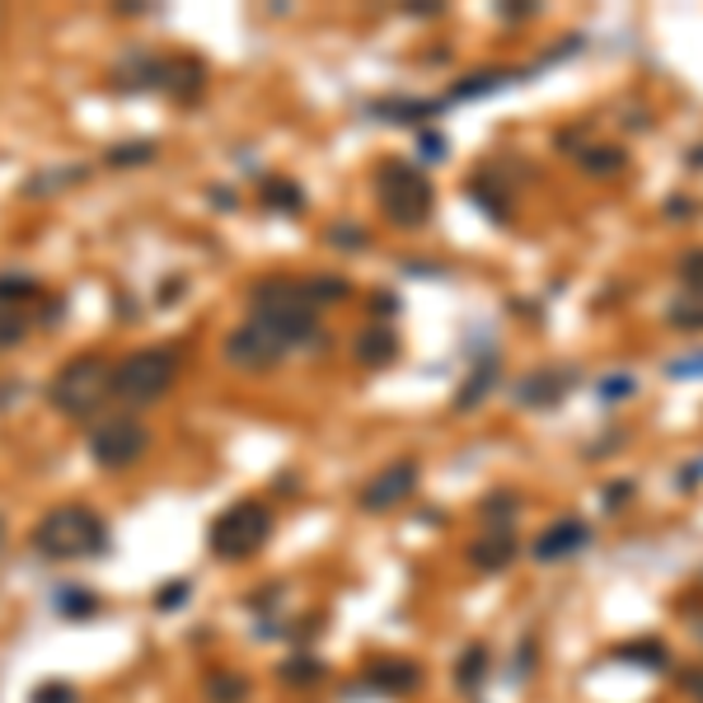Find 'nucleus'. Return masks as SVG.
I'll return each instance as SVG.
<instances>
[{"label":"nucleus","mask_w":703,"mask_h":703,"mask_svg":"<svg viewBox=\"0 0 703 703\" xmlns=\"http://www.w3.org/2000/svg\"><path fill=\"white\" fill-rule=\"evenodd\" d=\"M409 14H422V20H436V14H441V5H432V0H427V5H409Z\"/></svg>","instance_id":"obj_44"},{"label":"nucleus","mask_w":703,"mask_h":703,"mask_svg":"<svg viewBox=\"0 0 703 703\" xmlns=\"http://www.w3.org/2000/svg\"><path fill=\"white\" fill-rule=\"evenodd\" d=\"M422 155H427V160H441V155H446V141L436 136V132H427V136H422Z\"/></svg>","instance_id":"obj_40"},{"label":"nucleus","mask_w":703,"mask_h":703,"mask_svg":"<svg viewBox=\"0 0 703 703\" xmlns=\"http://www.w3.org/2000/svg\"><path fill=\"white\" fill-rule=\"evenodd\" d=\"M638 395V375L629 371H615V375H605L601 380V399L605 403H619V399H633Z\"/></svg>","instance_id":"obj_30"},{"label":"nucleus","mask_w":703,"mask_h":703,"mask_svg":"<svg viewBox=\"0 0 703 703\" xmlns=\"http://www.w3.org/2000/svg\"><path fill=\"white\" fill-rule=\"evenodd\" d=\"M34 549L52 562L99 558L108 549V525H104V516L85 502H61L34 525Z\"/></svg>","instance_id":"obj_2"},{"label":"nucleus","mask_w":703,"mask_h":703,"mask_svg":"<svg viewBox=\"0 0 703 703\" xmlns=\"http://www.w3.org/2000/svg\"><path fill=\"white\" fill-rule=\"evenodd\" d=\"M680 690L690 694V699H699V703H703V666H690V670H680Z\"/></svg>","instance_id":"obj_39"},{"label":"nucleus","mask_w":703,"mask_h":703,"mask_svg":"<svg viewBox=\"0 0 703 703\" xmlns=\"http://www.w3.org/2000/svg\"><path fill=\"white\" fill-rule=\"evenodd\" d=\"M488 666H493V656H488V647H483V643L464 647L460 666H456V680H460V690H464V694H478V690H483V680H488Z\"/></svg>","instance_id":"obj_20"},{"label":"nucleus","mask_w":703,"mask_h":703,"mask_svg":"<svg viewBox=\"0 0 703 703\" xmlns=\"http://www.w3.org/2000/svg\"><path fill=\"white\" fill-rule=\"evenodd\" d=\"M47 399H52V409H61L66 417H94L108 399H113V362H104L99 352L75 356V362H66L52 375Z\"/></svg>","instance_id":"obj_5"},{"label":"nucleus","mask_w":703,"mask_h":703,"mask_svg":"<svg viewBox=\"0 0 703 703\" xmlns=\"http://www.w3.org/2000/svg\"><path fill=\"white\" fill-rule=\"evenodd\" d=\"M375 202H380L385 221H395L403 230H417L432 221V183L427 174L413 165V160H399V155H389V160H380V169H375Z\"/></svg>","instance_id":"obj_3"},{"label":"nucleus","mask_w":703,"mask_h":703,"mask_svg":"<svg viewBox=\"0 0 703 703\" xmlns=\"http://www.w3.org/2000/svg\"><path fill=\"white\" fill-rule=\"evenodd\" d=\"M249 319L263 324L277 342L287 348H305V342L319 338V305L310 295V281L295 277H268L249 291Z\"/></svg>","instance_id":"obj_1"},{"label":"nucleus","mask_w":703,"mask_h":703,"mask_svg":"<svg viewBox=\"0 0 703 703\" xmlns=\"http://www.w3.org/2000/svg\"><path fill=\"white\" fill-rule=\"evenodd\" d=\"M38 324V310L28 305H14V301H0V352L20 348V342L28 338V328Z\"/></svg>","instance_id":"obj_19"},{"label":"nucleus","mask_w":703,"mask_h":703,"mask_svg":"<svg viewBox=\"0 0 703 703\" xmlns=\"http://www.w3.org/2000/svg\"><path fill=\"white\" fill-rule=\"evenodd\" d=\"M572 380H577L572 371L544 366V371H530L525 380L511 389V399L521 403V409H554V403H562V399L572 395Z\"/></svg>","instance_id":"obj_11"},{"label":"nucleus","mask_w":703,"mask_h":703,"mask_svg":"<svg viewBox=\"0 0 703 703\" xmlns=\"http://www.w3.org/2000/svg\"><path fill=\"white\" fill-rule=\"evenodd\" d=\"M502 14H507V20H530V14H535V5H502Z\"/></svg>","instance_id":"obj_43"},{"label":"nucleus","mask_w":703,"mask_h":703,"mask_svg":"<svg viewBox=\"0 0 703 703\" xmlns=\"http://www.w3.org/2000/svg\"><path fill=\"white\" fill-rule=\"evenodd\" d=\"M690 165H694V169H703V146H694V150H690Z\"/></svg>","instance_id":"obj_45"},{"label":"nucleus","mask_w":703,"mask_h":703,"mask_svg":"<svg viewBox=\"0 0 703 703\" xmlns=\"http://www.w3.org/2000/svg\"><path fill=\"white\" fill-rule=\"evenodd\" d=\"M34 703H75V690L71 684H43L34 694Z\"/></svg>","instance_id":"obj_38"},{"label":"nucleus","mask_w":703,"mask_h":703,"mask_svg":"<svg viewBox=\"0 0 703 703\" xmlns=\"http://www.w3.org/2000/svg\"><path fill=\"white\" fill-rule=\"evenodd\" d=\"M586 544H591L586 521H554L535 544H530V554H535L540 562H562V558L582 554Z\"/></svg>","instance_id":"obj_12"},{"label":"nucleus","mask_w":703,"mask_h":703,"mask_svg":"<svg viewBox=\"0 0 703 703\" xmlns=\"http://www.w3.org/2000/svg\"><path fill=\"white\" fill-rule=\"evenodd\" d=\"M122 89H150L174 104H197L207 94V66L197 57L169 52V57H132L128 71H118Z\"/></svg>","instance_id":"obj_4"},{"label":"nucleus","mask_w":703,"mask_h":703,"mask_svg":"<svg viewBox=\"0 0 703 703\" xmlns=\"http://www.w3.org/2000/svg\"><path fill=\"white\" fill-rule=\"evenodd\" d=\"M207 694H211V703H244L249 699V684L240 676H211Z\"/></svg>","instance_id":"obj_28"},{"label":"nucleus","mask_w":703,"mask_h":703,"mask_svg":"<svg viewBox=\"0 0 703 703\" xmlns=\"http://www.w3.org/2000/svg\"><path fill=\"white\" fill-rule=\"evenodd\" d=\"M371 310H380V315H395V295H371Z\"/></svg>","instance_id":"obj_42"},{"label":"nucleus","mask_w":703,"mask_h":703,"mask_svg":"<svg viewBox=\"0 0 703 703\" xmlns=\"http://www.w3.org/2000/svg\"><path fill=\"white\" fill-rule=\"evenodd\" d=\"M417 680H422V666L409 662V656H380V662L366 666V684L380 694H409L417 690Z\"/></svg>","instance_id":"obj_14"},{"label":"nucleus","mask_w":703,"mask_h":703,"mask_svg":"<svg viewBox=\"0 0 703 703\" xmlns=\"http://www.w3.org/2000/svg\"><path fill=\"white\" fill-rule=\"evenodd\" d=\"M493 389H497V362L488 356V362H478V366H474V375H469V385H464L460 395H456V409H460V413H469V409H474V403L488 399Z\"/></svg>","instance_id":"obj_21"},{"label":"nucleus","mask_w":703,"mask_h":703,"mask_svg":"<svg viewBox=\"0 0 703 703\" xmlns=\"http://www.w3.org/2000/svg\"><path fill=\"white\" fill-rule=\"evenodd\" d=\"M666 375H670V380H690V375H703V352L680 356V362H670V366H666Z\"/></svg>","instance_id":"obj_34"},{"label":"nucleus","mask_w":703,"mask_h":703,"mask_svg":"<svg viewBox=\"0 0 703 703\" xmlns=\"http://www.w3.org/2000/svg\"><path fill=\"white\" fill-rule=\"evenodd\" d=\"M272 540V511L258 502V497H244V502L226 507L221 516L211 521L207 530V544L216 558H230V562H244L263 554V544Z\"/></svg>","instance_id":"obj_7"},{"label":"nucleus","mask_w":703,"mask_h":703,"mask_svg":"<svg viewBox=\"0 0 703 703\" xmlns=\"http://www.w3.org/2000/svg\"><path fill=\"white\" fill-rule=\"evenodd\" d=\"M150 446L146 422L132 413H104L89 432V456L99 469H132Z\"/></svg>","instance_id":"obj_8"},{"label":"nucleus","mask_w":703,"mask_h":703,"mask_svg":"<svg viewBox=\"0 0 703 703\" xmlns=\"http://www.w3.org/2000/svg\"><path fill=\"white\" fill-rule=\"evenodd\" d=\"M417 478H422V469L409 456L395 460V464H385L380 474H375L366 488H362V511H389V507L409 502L413 488H417Z\"/></svg>","instance_id":"obj_10"},{"label":"nucleus","mask_w":703,"mask_h":703,"mask_svg":"<svg viewBox=\"0 0 703 703\" xmlns=\"http://www.w3.org/2000/svg\"><path fill=\"white\" fill-rule=\"evenodd\" d=\"M516 535H511V525H488L483 530V540L469 544V562H474L478 572H502L511 568V558H516Z\"/></svg>","instance_id":"obj_13"},{"label":"nucleus","mask_w":703,"mask_h":703,"mask_svg":"<svg viewBox=\"0 0 703 703\" xmlns=\"http://www.w3.org/2000/svg\"><path fill=\"white\" fill-rule=\"evenodd\" d=\"M516 81H530V71H478V75H464V81L446 94V104L456 99V104H464V99H483V94H497L502 85H516Z\"/></svg>","instance_id":"obj_16"},{"label":"nucleus","mask_w":703,"mask_h":703,"mask_svg":"<svg viewBox=\"0 0 703 703\" xmlns=\"http://www.w3.org/2000/svg\"><path fill=\"white\" fill-rule=\"evenodd\" d=\"M43 295V287L34 277H24V272H0V301H14V305H34Z\"/></svg>","instance_id":"obj_25"},{"label":"nucleus","mask_w":703,"mask_h":703,"mask_svg":"<svg viewBox=\"0 0 703 703\" xmlns=\"http://www.w3.org/2000/svg\"><path fill=\"white\" fill-rule=\"evenodd\" d=\"M577 165H582L586 174H619V169L629 165V155L619 146H586V150H577Z\"/></svg>","instance_id":"obj_22"},{"label":"nucleus","mask_w":703,"mask_h":703,"mask_svg":"<svg viewBox=\"0 0 703 703\" xmlns=\"http://www.w3.org/2000/svg\"><path fill=\"white\" fill-rule=\"evenodd\" d=\"M483 511H488V516H507V511H516V497H507V493H502V497H493V502L483 507Z\"/></svg>","instance_id":"obj_41"},{"label":"nucleus","mask_w":703,"mask_h":703,"mask_svg":"<svg viewBox=\"0 0 703 703\" xmlns=\"http://www.w3.org/2000/svg\"><path fill=\"white\" fill-rule=\"evenodd\" d=\"M676 272L684 281V291H703V249H690V254L676 263Z\"/></svg>","instance_id":"obj_32"},{"label":"nucleus","mask_w":703,"mask_h":703,"mask_svg":"<svg viewBox=\"0 0 703 703\" xmlns=\"http://www.w3.org/2000/svg\"><path fill=\"white\" fill-rule=\"evenodd\" d=\"M619 662H638V666H652V670H662L666 666V647L656 643V638H643L638 647H615Z\"/></svg>","instance_id":"obj_27"},{"label":"nucleus","mask_w":703,"mask_h":703,"mask_svg":"<svg viewBox=\"0 0 703 703\" xmlns=\"http://www.w3.org/2000/svg\"><path fill=\"white\" fill-rule=\"evenodd\" d=\"M155 155H160V146H155V141H128V146L108 150V165H113V169H141V165H150Z\"/></svg>","instance_id":"obj_24"},{"label":"nucleus","mask_w":703,"mask_h":703,"mask_svg":"<svg viewBox=\"0 0 703 703\" xmlns=\"http://www.w3.org/2000/svg\"><path fill=\"white\" fill-rule=\"evenodd\" d=\"M287 356H291L287 342H277L268 328L254 324V319H244V324L226 338V362L244 366V371H272V366L287 362Z\"/></svg>","instance_id":"obj_9"},{"label":"nucleus","mask_w":703,"mask_h":703,"mask_svg":"<svg viewBox=\"0 0 703 703\" xmlns=\"http://www.w3.org/2000/svg\"><path fill=\"white\" fill-rule=\"evenodd\" d=\"M183 596H193V582H174V586H165L160 596H155V605H160V609H179V601H183Z\"/></svg>","instance_id":"obj_36"},{"label":"nucleus","mask_w":703,"mask_h":703,"mask_svg":"<svg viewBox=\"0 0 703 703\" xmlns=\"http://www.w3.org/2000/svg\"><path fill=\"white\" fill-rule=\"evenodd\" d=\"M57 601H61L57 609H61L66 619H75V615H81V619H85V615H94V596H89V591H61Z\"/></svg>","instance_id":"obj_33"},{"label":"nucleus","mask_w":703,"mask_h":703,"mask_svg":"<svg viewBox=\"0 0 703 703\" xmlns=\"http://www.w3.org/2000/svg\"><path fill=\"white\" fill-rule=\"evenodd\" d=\"M310 281V295H315V305L324 310V305H334V301H342V295H348L352 287L342 277H305Z\"/></svg>","instance_id":"obj_29"},{"label":"nucleus","mask_w":703,"mask_h":703,"mask_svg":"<svg viewBox=\"0 0 703 703\" xmlns=\"http://www.w3.org/2000/svg\"><path fill=\"white\" fill-rule=\"evenodd\" d=\"M258 197H263V207L277 211V216H295V211H305V187H301V183H291V179H263Z\"/></svg>","instance_id":"obj_18"},{"label":"nucleus","mask_w":703,"mask_h":703,"mask_svg":"<svg viewBox=\"0 0 703 703\" xmlns=\"http://www.w3.org/2000/svg\"><path fill=\"white\" fill-rule=\"evenodd\" d=\"M328 244H342V249H366V234L356 226H334V234H328Z\"/></svg>","instance_id":"obj_35"},{"label":"nucleus","mask_w":703,"mask_h":703,"mask_svg":"<svg viewBox=\"0 0 703 703\" xmlns=\"http://www.w3.org/2000/svg\"><path fill=\"white\" fill-rule=\"evenodd\" d=\"M356 362H362L366 371H380L399 356V338L389 334V328H366V334H356Z\"/></svg>","instance_id":"obj_17"},{"label":"nucleus","mask_w":703,"mask_h":703,"mask_svg":"<svg viewBox=\"0 0 703 703\" xmlns=\"http://www.w3.org/2000/svg\"><path fill=\"white\" fill-rule=\"evenodd\" d=\"M179 371H183L179 348H169V342L141 348L113 366V395L122 403H160L179 385Z\"/></svg>","instance_id":"obj_6"},{"label":"nucleus","mask_w":703,"mask_h":703,"mask_svg":"<svg viewBox=\"0 0 703 703\" xmlns=\"http://www.w3.org/2000/svg\"><path fill=\"white\" fill-rule=\"evenodd\" d=\"M446 108V99H375L371 104V118L380 122H395V128H422L427 118H436Z\"/></svg>","instance_id":"obj_15"},{"label":"nucleus","mask_w":703,"mask_h":703,"mask_svg":"<svg viewBox=\"0 0 703 703\" xmlns=\"http://www.w3.org/2000/svg\"><path fill=\"white\" fill-rule=\"evenodd\" d=\"M469 193H474V202H478V207L493 216L497 226H507V221H511V202H502V187H497V183L483 187V183L474 179V183H469Z\"/></svg>","instance_id":"obj_26"},{"label":"nucleus","mask_w":703,"mask_h":703,"mask_svg":"<svg viewBox=\"0 0 703 703\" xmlns=\"http://www.w3.org/2000/svg\"><path fill=\"white\" fill-rule=\"evenodd\" d=\"M315 676H324V666L315 656H291V662L281 666V680L287 684H315Z\"/></svg>","instance_id":"obj_31"},{"label":"nucleus","mask_w":703,"mask_h":703,"mask_svg":"<svg viewBox=\"0 0 703 703\" xmlns=\"http://www.w3.org/2000/svg\"><path fill=\"white\" fill-rule=\"evenodd\" d=\"M666 319L676 328H684V334H699V328H703V291H684L680 301H670Z\"/></svg>","instance_id":"obj_23"},{"label":"nucleus","mask_w":703,"mask_h":703,"mask_svg":"<svg viewBox=\"0 0 703 703\" xmlns=\"http://www.w3.org/2000/svg\"><path fill=\"white\" fill-rule=\"evenodd\" d=\"M638 493V483H629V478H619V483H609V497H605V507L609 511H619L623 502H629V497Z\"/></svg>","instance_id":"obj_37"}]
</instances>
